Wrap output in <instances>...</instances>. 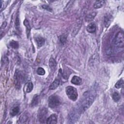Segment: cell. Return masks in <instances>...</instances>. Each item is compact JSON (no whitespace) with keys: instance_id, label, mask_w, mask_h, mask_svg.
<instances>
[{"instance_id":"ba28073f","label":"cell","mask_w":124,"mask_h":124,"mask_svg":"<svg viewBox=\"0 0 124 124\" xmlns=\"http://www.w3.org/2000/svg\"><path fill=\"white\" fill-rule=\"evenodd\" d=\"M81 25H82V19H79L77 21V22H76V24L74 26L72 32V36L73 37L77 35V34L78 33V31H79L81 27Z\"/></svg>"},{"instance_id":"8992f818","label":"cell","mask_w":124,"mask_h":124,"mask_svg":"<svg viewBox=\"0 0 124 124\" xmlns=\"http://www.w3.org/2000/svg\"><path fill=\"white\" fill-rule=\"evenodd\" d=\"M23 79V75L22 73L18 70H16L14 75V83L15 87L17 89H20Z\"/></svg>"},{"instance_id":"7c38bea8","label":"cell","mask_w":124,"mask_h":124,"mask_svg":"<svg viewBox=\"0 0 124 124\" xmlns=\"http://www.w3.org/2000/svg\"><path fill=\"white\" fill-rule=\"evenodd\" d=\"M71 81V83L74 85H79L82 82V79L80 77L77 76H74L72 78Z\"/></svg>"},{"instance_id":"2e32d148","label":"cell","mask_w":124,"mask_h":124,"mask_svg":"<svg viewBox=\"0 0 124 124\" xmlns=\"http://www.w3.org/2000/svg\"><path fill=\"white\" fill-rule=\"evenodd\" d=\"M60 80L58 79H55L54 81L51 83V84L49 86V89L50 90H55L60 85Z\"/></svg>"},{"instance_id":"5bb4252c","label":"cell","mask_w":124,"mask_h":124,"mask_svg":"<svg viewBox=\"0 0 124 124\" xmlns=\"http://www.w3.org/2000/svg\"><path fill=\"white\" fill-rule=\"evenodd\" d=\"M24 25L26 27V34L28 38H29L30 34V31H31V26L29 23V21L25 19L23 22Z\"/></svg>"},{"instance_id":"8fae6325","label":"cell","mask_w":124,"mask_h":124,"mask_svg":"<svg viewBox=\"0 0 124 124\" xmlns=\"http://www.w3.org/2000/svg\"><path fill=\"white\" fill-rule=\"evenodd\" d=\"M96 26L95 23H91L88 25L86 28L87 31L89 33H93L96 31Z\"/></svg>"},{"instance_id":"6da1fadb","label":"cell","mask_w":124,"mask_h":124,"mask_svg":"<svg viewBox=\"0 0 124 124\" xmlns=\"http://www.w3.org/2000/svg\"><path fill=\"white\" fill-rule=\"evenodd\" d=\"M94 94L93 93L88 92L85 93L84 96L77 108L81 113L86 111L92 105L94 99Z\"/></svg>"},{"instance_id":"9a60e30c","label":"cell","mask_w":124,"mask_h":124,"mask_svg":"<svg viewBox=\"0 0 124 124\" xmlns=\"http://www.w3.org/2000/svg\"><path fill=\"white\" fill-rule=\"evenodd\" d=\"M96 15V13L95 12H91L88 14H87L85 16V20L87 22L92 21L94 18L95 17Z\"/></svg>"},{"instance_id":"d4e9b609","label":"cell","mask_w":124,"mask_h":124,"mask_svg":"<svg viewBox=\"0 0 124 124\" xmlns=\"http://www.w3.org/2000/svg\"><path fill=\"white\" fill-rule=\"evenodd\" d=\"M33 89V84L32 83V82H30L28 83L27 88H26V92L27 93H30Z\"/></svg>"},{"instance_id":"ac0fdd59","label":"cell","mask_w":124,"mask_h":124,"mask_svg":"<svg viewBox=\"0 0 124 124\" xmlns=\"http://www.w3.org/2000/svg\"><path fill=\"white\" fill-rule=\"evenodd\" d=\"M56 65L57 63L55 59H54L53 58H51L49 60V66L50 68L51 69L55 70L56 67Z\"/></svg>"},{"instance_id":"7402d4cb","label":"cell","mask_w":124,"mask_h":124,"mask_svg":"<svg viewBox=\"0 0 124 124\" xmlns=\"http://www.w3.org/2000/svg\"><path fill=\"white\" fill-rule=\"evenodd\" d=\"M123 85H124V80H123V79H121L116 82V83L115 84V87L117 89H119L123 87Z\"/></svg>"},{"instance_id":"9c48e42d","label":"cell","mask_w":124,"mask_h":124,"mask_svg":"<svg viewBox=\"0 0 124 124\" xmlns=\"http://www.w3.org/2000/svg\"><path fill=\"white\" fill-rule=\"evenodd\" d=\"M46 123L48 124H54L57 123V117L55 114H51L46 120Z\"/></svg>"},{"instance_id":"ffe728a7","label":"cell","mask_w":124,"mask_h":124,"mask_svg":"<svg viewBox=\"0 0 124 124\" xmlns=\"http://www.w3.org/2000/svg\"><path fill=\"white\" fill-rule=\"evenodd\" d=\"M113 100L115 102H118L120 99V95L117 92H114L112 95Z\"/></svg>"},{"instance_id":"f1b7e54d","label":"cell","mask_w":124,"mask_h":124,"mask_svg":"<svg viewBox=\"0 0 124 124\" xmlns=\"http://www.w3.org/2000/svg\"><path fill=\"white\" fill-rule=\"evenodd\" d=\"M27 116H26L25 115H23L22 116H21V117L20 118V121H21L20 123H25L24 121H27Z\"/></svg>"},{"instance_id":"7a4b0ae2","label":"cell","mask_w":124,"mask_h":124,"mask_svg":"<svg viewBox=\"0 0 124 124\" xmlns=\"http://www.w3.org/2000/svg\"><path fill=\"white\" fill-rule=\"evenodd\" d=\"M113 44L115 47L118 48H123L124 47V36L123 32L119 31L116 34L114 39Z\"/></svg>"},{"instance_id":"4316f807","label":"cell","mask_w":124,"mask_h":124,"mask_svg":"<svg viewBox=\"0 0 124 124\" xmlns=\"http://www.w3.org/2000/svg\"><path fill=\"white\" fill-rule=\"evenodd\" d=\"M15 26H16V29L17 30H19V28H20V24H19V18L18 16H17L16 20H15Z\"/></svg>"},{"instance_id":"f546056e","label":"cell","mask_w":124,"mask_h":124,"mask_svg":"<svg viewBox=\"0 0 124 124\" xmlns=\"http://www.w3.org/2000/svg\"><path fill=\"white\" fill-rule=\"evenodd\" d=\"M42 7H43V8L46 10L47 11H52V9L48 5H43L42 6Z\"/></svg>"},{"instance_id":"603a6c76","label":"cell","mask_w":124,"mask_h":124,"mask_svg":"<svg viewBox=\"0 0 124 124\" xmlns=\"http://www.w3.org/2000/svg\"><path fill=\"white\" fill-rule=\"evenodd\" d=\"M74 1H73V0H70V1H69L67 3V5H66V6H65V8H64V11H68L69 9H70L72 7L73 4H74Z\"/></svg>"},{"instance_id":"484cf974","label":"cell","mask_w":124,"mask_h":124,"mask_svg":"<svg viewBox=\"0 0 124 124\" xmlns=\"http://www.w3.org/2000/svg\"><path fill=\"white\" fill-rule=\"evenodd\" d=\"M36 72H37V74L39 75H40V76H43V75H44L45 74V70L42 68V67H39L37 69V71H36Z\"/></svg>"},{"instance_id":"e0dca14e","label":"cell","mask_w":124,"mask_h":124,"mask_svg":"<svg viewBox=\"0 0 124 124\" xmlns=\"http://www.w3.org/2000/svg\"><path fill=\"white\" fill-rule=\"evenodd\" d=\"M105 3V1L103 0H96L93 4V7L95 9H99L101 8Z\"/></svg>"},{"instance_id":"52a82bcc","label":"cell","mask_w":124,"mask_h":124,"mask_svg":"<svg viewBox=\"0 0 124 124\" xmlns=\"http://www.w3.org/2000/svg\"><path fill=\"white\" fill-rule=\"evenodd\" d=\"M47 114V109L46 108H41L38 112V119L39 122L42 123H44L46 122V116Z\"/></svg>"},{"instance_id":"44dd1931","label":"cell","mask_w":124,"mask_h":124,"mask_svg":"<svg viewBox=\"0 0 124 124\" xmlns=\"http://www.w3.org/2000/svg\"><path fill=\"white\" fill-rule=\"evenodd\" d=\"M38 102H39V96L35 95L32 100L31 105L32 106H36V105H37Z\"/></svg>"},{"instance_id":"5b68a950","label":"cell","mask_w":124,"mask_h":124,"mask_svg":"<svg viewBox=\"0 0 124 124\" xmlns=\"http://www.w3.org/2000/svg\"><path fill=\"white\" fill-rule=\"evenodd\" d=\"M61 104V99L59 97L56 95H52L49 96L48 98V106L54 108L58 107Z\"/></svg>"},{"instance_id":"4fadbf2b","label":"cell","mask_w":124,"mask_h":124,"mask_svg":"<svg viewBox=\"0 0 124 124\" xmlns=\"http://www.w3.org/2000/svg\"><path fill=\"white\" fill-rule=\"evenodd\" d=\"M35 40L37 46L39 47L42 46L45 44V39L41 36H37L35 37Z\"/></svg>"},{"instance_id":"d6986e66","label":"cell","mask_w":124,"mask_h":124,"mask_svg":"<svg viewBox=\"0 0 124 124\" xmlns=\"http://www.w3.org/2000/svg\"><path fill=\"white\" fill-rule=\"evenodd\" d=\"M19 111V108L18 106L13 107L10 111V114L12 116H14L18 114Z\"/></svg>"},{"instance_id":"30bf717a","label":"cell","mask_w":124,"mask_h":124,"mask_svg":"<svg viewBox=\"0 0 124 124\" xmlns=\"http://www.w3.org/2000/svg\"><path fill=\"white\" fill-rule=\"evenodd\" d=\"M112 16L109 14L106 15L104 17V25L106 28H108L110 24L112 21Z\"/></svg>"},{"instance_id":"3957f363","label":"cell","mask_w":124,"mask_h":124,"mask_svg":"<svg viewBox=\"0 0 124 124\" xmlns=\"http://www.w3.org/2000/svg\"><path fill=\"white\" fill-rule=\"evenodd\" d=\"M65 92L70 99L74 101L77 100L78 96V93L77 89L75 87L71 86H67L65 88Z\"/></svg>"},{"instance_id":"83f0119b","label":"cell","mask_w":124,"mask_h":124,"mask_svg":"<svg viewBox=\"0 0 124 124\" xmlns=\"http://www.w3.org/2000/svg\"><path fill=\"white\" fill-rule=\"evenodd\" d=\"M60 41L62 44L63 45L66 43V38L63 35H62L60 37Z\"/></svg>"},{"instance_id":"cb8c5ba5","label":"cell","mask_w":124,"mask_h":124,"mask_svg":"<svg viewBox=\"0 0 124 124\" xmlns=\"http://www.w3.org/2000/svg\"><path fill=\"white\" fill-rule=\"evenodd\" d=\"M10 46L13 48H17L19 46L18 43L15 41H12L10 43Z\"/></svg>"},{"instance_id":"277c9868","label":"cell","mask_w":124,"mask_h":124,"mask_svg":"<svg viewBox=\"0 0 124 124\" xmlns=\"http://www.w3.org/2000/svg\"><path fill=\"white\" fill-rule=\"evenodd\" d=\"M81 113L80 112L78 108H74L70 113L68 116V121L69 123H75L79 118Z\"/></svg>"}]
</instances>
